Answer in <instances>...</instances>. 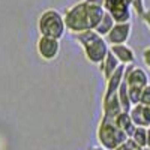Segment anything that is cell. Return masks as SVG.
Wrapping results in <instances>:
<instances>
[{
	"label": "cell",
	"instance_id": "obj_1",
	"mask_svg": "<svg viewBox=\"0 0 150 150\" xmlns=\"http://www.w3.org/2000/svg\"><path fill=\"white\" fill-rule=\"evenodd\" d=\"M107 9L102 5H96L90 0H83V2L71 6L65 14L66 29L74 35L86 32V30H95L98 24L104 18Z\"/></svg>",
	"mask_w": 150,
	"mask_h": 150
},
{
	"label": "cell",
	"instance_id": "obj_2",
	"mask_svg": "<svg viewBox=\"0 0 150 150\" xmlns=\"http://www.w3.org/2000/svg\"><path fill=\"white\" fill-rule=\"evenodd\" d=\"M75 39L83 47L86 59L93 65H101L110 51L105 36L99 35L96 30H86V32L77 33Z\"/></svg>",
	"mask_w": 150,
	"mask_h": 150
},
{
	"label": "cell",
	"instance_id": "obj_3",
	"mask_svg": "<svg viewBox=\"0 0 150 150\" xmlns=\"http://www.w3.org/2000/svg\"><path fill=\"white\" fill-rule=\"evenodd\" d=\"M98 141L104 149L107 150H114L120 144H123L129 137L125 134L119 126L114 119H107L102 117L101 123L98 126Z\"/></svg>",
	"mask_w": 150,
	"mask_h": 150
},
{
	"label": "cell",
	"instance_id": "obj_4",
	"mask_svg": "<svg viewBox=\"0 0 150 150\" xmlns=\"http://www.w3.org/2000/svg\"><path fill=\"white\" fill-rule=\"evenodd\" d=\"M38 32H39L41 36L56 38V39L63 38V35L66 32L65 17L56 9L44 11L39 20H38Z\"/></svg>",
	"mask_w": 150,
	"mask_h": 150
},
{
	"label": "cell",
	"instance_id": "obj_5",
	"mask_svg": "<svg viewBox=\"0 0 150 150\" xmlns=\"http://www.w3.org/2000/svg\"><path fill=\"white\" fill-rule=\"evenodd\" d=\"M125 81L128 84V92L132 105L140 104V98L143 89L149 84V75L143 68H137L132 65H128L126 72H125Z\"/></svg>",
	"mask_w": 150,
	"mask_h": 150
},
{
	"label": "cell",
	"instance_id": "obj_6",
	"mask_svg": "<svg viewBox=\"0 0 150 150\" xmlns=\"http://www.w3.org/2000/svg\"><path fill=\"white\" fill-rule=\"evenodd\" d=\"M36 51L44 62H53L60 54V39L41 36L36 42Z\"/></svg>",
	"mask_w": 150,
	"mask_h": 150
},
{
	"label": "cell",
	"instance_id": "obj_7",
	"mask_svg": "<svg viewBox=\"0 0 150 150\" xmlns=\"http://www.w3.org/2000/svg\"><path fill=\"white\" fill-rule=\"evenodd\" d=\"M132 33V24L129 21L126 23H116L111 32L105 36V39L110 45H119V44H126L129 36Z\"/></svg>",
	"mask_w": 150,
	"mask_h": 150
},
{
	"label": "cell",
	"instance_id": "obj_8",
	"mask_svg": "<svg viewBox=\"0 0 150 150\" xmlns=\"http://www.w3.org/2000/svg\"><path fill=\"white\" fill-rule=\"evenodd\" d=\"M129 114L137 126L150 128V107L149 105H144L141 102L135 104V105H132Z\"/></svg>",
	"mask_w": 150,
	"mask_h": 150
},
{
	"label": "cell",
	"instance_id": "obj_9",
	"mask_svg": "<svg viewBox=\"0 0 150 150\" xmlns=\"http://www.w3.org/2000/svg\"><path fill=\"white\" fill-rule=\"evenodd\" d=\"M111 51H112V54H114L117 59H119V62L122 65H132L134 62H135V53H134V50L129 47V45H126V44H119V45H111Z\"/></svg>",
	"mask_w": 150,
	"mask_h": 150
},
{
	"label": "cell",
	"instance_id": "obj_10",
	"mask_svg": "<svg viewBox=\"0 0 150 150\" xmlns=\"http://www.w3.org/2000/svg\"><path fill=\"white\" fill-rule=\"evenodd\" d=\"M122 63L119 62V59L112 54V51L110 50L108 51V54H107V57L104 59V62L101 65H99V68H101V72L104 74V78H105V81L111 77L112 74H114L117 69H119V66H120Z\"/></svg>",
	"mask_w": 150,
	"mask_h": 150
},
{
	"label": "cell",
	"instance_id": "obj_11",
	"mask_svg": "<svg viewBox=\"0 0 150 150\" xmlns=\"http://www.w3.org/2000/svg\"><path fill=\"white\" fill-rule=\"evenodd\" d=\"M114 120H116V123H117V126L131 138V137L134 135V132H135V129H137V125L134 123V120H132V117H131L129 112H128V111H122Z\"/></svg>",
	"mask_w": 150,
	"mask_h": 150
},
{
	"label": "cell",
	"instance_id": "obj_12",
	"mask_svg": "<svg viewBox=\"0 0 150 150\" xmlns=\"http://www.w3.org/2000/svg\"><path fill=\"white\" fill-rule=\"evenodd\" d=\"M114 24H116V20L112 18V15L107 11V12H105V15H104V18L101 20V23L98 24V27H96L95 30H96L99 35L107 36V35L111 32V29L114 27Z\"/></svg>",
	"mask_w": 150,
	"mask_h": 150
},
{
	"label": "cell",
	"instance_id": "obj_13",
	"mask_svg": "<svg viewBox=\"0 0 150 150\" xmlns=\"http://www.w3.org/2000/svg\"><path fill=\"white\" fill-rule=\"evenodd\" d=\"M131 138L137 143V144H140L143 149L147 147V128L144 126H137L134 135L131 137Z\"/></svg>",
	"mask_w": 150,
	"mask_h": 150
},
{
	"label": "cell",
	"instance_id": "obj_14",
	"mask_svg": "<svg viewBox=\"0 0 150 150\" xmlns=\"http://www.w3.org/2000/svg\"><path fill=\"white\" fill-rule=\"evenodd\" d=\"M114 150H144L140 144H137L132 138H128L126 141H125L123 144H120L117 149H114Z\"/></svg>",
	"mask_w": 150,
	"mask_h": 150
},
{
	"label": "cell",
	"instance_id": "obj_15",
	"mask_svg": "<svg viewBox=\"0 0 150 150\" xmlns=\"http://www.w3.org/2000/svg\"><path fill=\"white\" fill-rule=\"evenodd\" d=\"M140 102L144 104V105H149L150 107V84H147L143 92H141V98H140Z\"/></svg>",
	"mask_w": 150,
	"mask_h": 150
},
{
	"label": "cell",
	"instance_id": "obj_16",
	"mask_svg": "<svg viewBox=\"0 0 150 150\" xmlns=\"http://www.w3.org/2000/svg\"><path fill=\"white\" fill-rule=\"evenodd\" d=\"M143 62H144V65L150 69V47L144 48V51H143Z\"/></svg>",
	"mask_w": 150,
	"mask_h": 150
},
{
	"label": "cell",
	"instance_id": "obj_17",
	"mask_svg": "<svg viewBox=\"0 0 150 150\" xmlns=\"http://www.w3.org/2000/svg\"><path fill=\"white\" fill-rule=\"evenodd\" d=\"M147 149H150V128H147Z\"/></svg>",
	"mask_w": 150,
	"mask_h": 150
},
{
	"label": "cell",
	"instance_id": "obj_18",
	"mask_svg": "<svg viewBox=\"0 0 150 150\" xmlns=\"http://www.w3.org/2000/svg\"><path fill=\"white\" fill-rule=\"evenodd\" d=\"M90 150H107V149H104V147L101 146V147H92Z\"/></svg>",
	"mask_w": 150,
	"mask_h": 150
},
{
	"label": "cell",
	"instance_id": "obj_19",
	"mask_svg": "<svg viewBox=\"0 0 150 150\" xmlns=\"http://www.w3.org/2000/svg\"><path fill=\"white\" fill-rule=\"evenodd\" d=\"M144 150H146V149H144ZM149 150H150V149H149Z\"/></svg>",
	"mask_w": 150,
	"mask_h": 150
}]
</instances>
